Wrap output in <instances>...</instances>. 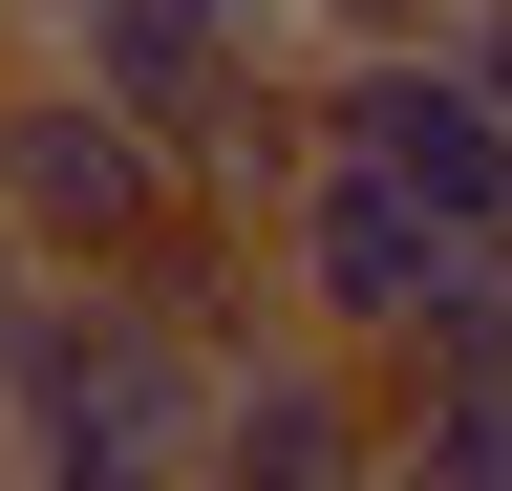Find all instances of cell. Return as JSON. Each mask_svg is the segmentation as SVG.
I'll use <instances>...</instances> for the list:
<instances>
[{"label": "cell", "mask_w": 512, "mask_h": 491, "mask_svg": "<svg viewBox=\"0 0 512 491\" xmlns=\"http://www.w3.org/2000/svg\"><path fill=\"white\" fill-rule=\"evenodd\" d=\"M363 491H427V470H406V449H384V470H363Z\"/></svg>", "instance_id": "9"}, {"label": "cell", "mask_w": 512, "mask_h": 491, "mask_svg": "<svg viewBox=\"0 0 512 491\" xmlns=\"http://www.w3.org/2000/svg\"><path fill=\"white\" fill-rule=\"evenodd\" d=\"M0 491H214V342L128 278L0 257Z\"/></svg>", "instance_id": "1"}, {"label": "cell", "mask_w": 512, "mask_h": 491, "mask_svg": "<svg viewBox=\"0 0 512 491\" xmlns=\"http://www.w3.org/2000/svg\"><path fill=\"white\" fill-rule=\"evenodd\" d=\"M192 214V171H171V129L150 107H107L86 65H0V257H64V278H128L150 235Z\"/></svg>", "instance_id": "3"}, {"label": "cell", "mask_w": 512, "mask_h": 491, "mask_svg": "<svg viewBox=\"0 0 512 491\" xmlns=\"http://www.w3.org/2000/svg\"><path fill=\"white\" fill-rule=\"evenodd\" d=\"M128 22H192V43H299V0H128Z\"/></svg>", "instance_id": "7"}, {"label": "cell", "mask_w": 512, "mask_h": 491, "mask_svg": "<svg viewBox=\"0 0 512 491\" xmlns=\"http://www.w3.org/2000/svg\"><path fill=\"white\" fill-rule=\"evenodd\" d=\"M470 0H299V65H342V43H448Z\"/></svg>", "instance_id": "6"}, {"label": "cell", "mask_w": 512, "mask_h": 491, "mask_svg": "<svg viewBox=\"0 0 512 491\" xmlns=\"http://www.w3.org/2000/svg\"><path fill=\"white\" fill-rule=\"evenodd\" d=\"M320 171L512 235V107L470 86V43H342V65H320Z\"/></svg>", "instance_id": "4"}, {"label": "cell", "mask_w": 512, "mask_h": 491, "mask_svg": "<svg viewBox=\"0 0 512 491\" xmlns=\"http://www.w3.org/2000/svg\"><path fill=\"white\" fill-rule=\"evenodd\" d=\"M384 470V385L342 342H299V321H256L214 363V491H363Z\"/></svg>", "instance_id": "5"}, {"label": "cell", "mask_w": 512, "mask_h": 491, "mask_svg": "<svg viewBox=\"0 0 512 491\" xmlns=\"http://www.w3.org/2000/svg\"><path fill=\"white\" fill-rule=\"evenodd\" d=\"M278 321L342 342L363 385L491 363V342H512V235H491V214H427V193H363V171H320V193L278 214Z\"/></svg>", "instance_id": "2"}, {"label": "cell", "mask_w": 512, "mask_h": 491, "mask_svg": "<svg viewBox=\"0 0 512 491\" xmlns=\"http://www.w3.org/2000/svg\"><path fill=\"white\" fill-rule=\"evenodd\" d=\"M448 43H470V86L512 107V0H470V22H448Z\"/></svg>", "instance_id": "8"}]
</instances>
